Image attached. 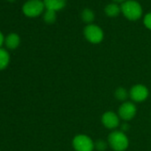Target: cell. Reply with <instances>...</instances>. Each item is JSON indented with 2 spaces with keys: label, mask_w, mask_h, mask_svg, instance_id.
Wrapping results in <instances>:
<instances>
[{
  "label": "cell",
  "mask_w": 151,
  "mask_h": 151,
  "mask_svg": "<svg viewBox=\"0 0 151 151\" xmlns=\"http://www.w3.org/2000/svg\"><path fill=\"white\" fill-rule=\"evenodd\" d=\"M4 42H5V38H4V36H3V34L0 32V47L2 46V45L4 44Z\"/></svg>",
  "instance_id": "ac0fdd59"
},
{
  "label": "cell",
  "mask_w": 151,
  "mask_h": 151,
  "mask_svg": "<svg viewBox=\"0 0 151 151\" xmlns=\"http://www.w3.org/2000/svg\"><path fill=\"white\" fill-rule=\"evenodd\" d=\"M108 142L103 139H98L94 142V148L98 151H105L108 147Z\"/></svg>",
  "instance_id": "2e32d148"
},
{
  "label": "cell",
  "mask_w": 151,
  "mask_h": 151,
  "mask_svg": "<svg viewBox=\"0 0 151 151\" xmlns=\"http://www.w3.org/2000/svg\"><path fill=\"white\" fill-rule=\"evenodd\" d=\"M101 123L107 129H116L120 124V117L113 111H107L101 116Z\"/></svg>",
  "instance_id": "ba28073f"
},
{
  "label": "cell",
  "mask_w": 151,
  "mask_h": 151,
  "mask_svg": "<svg viewBox=\"0 0 151 151\" xmlns=\"http://www.w3.org/2000/svg\"><path fill=\"white\" fill-rule=\"evenodd\" d=\"M121 11L129 21H137L142 15V8L140 5L134 0H128L122 4Z\"/></svg>",
  "instance_id": "7a4b0ae2"
},
{
  "label": "cell",
  "mask_w": 151,
  "mask_h": 151,
  "mask_svg": "<svg viewBox=\"0 0 151 151\" xmlns=\"http://www.w3.org/2000/svg\"><path fill=\"white\" fill-rule=\"evenodd\" d=\"M10 62V55L8 52L3 48H0V70L5 69Z\"/></svg>",
  "instance_id": "8fae6325"
},
{
  "label": "cell",
  "mask_w": 151,
  "mask_h": 151,
  "mask_svg": "<svg viewBox=\"0 0 151 151\" xmlns=\"http://www.w3.org/2000/svg\"><path fill=\"white\" fill-rule=\"evenodd\" d=\"M148 94L149 92L147 86L140 84L133 86L129 92V96L134 102H142L146 101L148 97Z\"/></svg>",
  "instance_id": "8992f818"
},
{
  "label": "cell",
  "mask_w": 151,
  "mask_h": 151,
  "mask_svg": "<svg viewBox=\"0 0 151 151\" xmlns=\"http://www.w3.org/2000/svg\"><path fill=\"white\" fill-rule=\"evenodd\" d=\"M84 35L86 40L92 44H99L103 40L104 37L102 29L94 24L87 25L84 29Z\"/></svg>",
  "instance_id": "277c9868"
},
{
  "label": "cell",
  "mask_w": 151,
  "mask_h": 151,
  "mask_svg": "<svg viewBox=\"0 0 151 151\" xmlns=\"http://www.w3.org/2000/svg\"><path fill=\"white\" fill-rule=\"evenodd\" d=\"M129 129V125L127 124H122V132H124V131H127Z\"/></svg>",
  "instance_id": "d6986e66"
},
{
  "label": "cell",
  "mask_w": 151,
  "mask_h": 151,
  "mask_svg": "<svg viewBox=\"0 0 151 151\" xmlns=\"http://www.w3.org/2000/svg\"><path fill=\"white\" fill-rule=\"evenodd\" d=\"M121 12V7L116 4H109L105 7V14L109 17H116Z\"/></svg>",
  "instance_id": "7c38bea8"
},
{
  "label": "cell",
  "mask_w": 151,
  "mask_h": 151,
  "mask_svg": "<svg viewBox=\"0 0 151 151\" xmlns=\"http://www.w3.org/2000/svg\"><path fill=\"white\" fill-rule=\"evenodd\" d=\"M144 24L148 29L151 30V13L145 15V17H144Z\"/></svg>",
  "instance_id": "e0dca14e"
},
{
  "label": "cell",
  "mask_w": 151,
  "mask_h": 151,
  "mask_svg": "<svg viewBox=\"0 0 151 151\" xmlns=\"http://www.w3.org/2000/svg\"><path fill=\"white\" fill-rule=\"evenodd\" d=\"M44 5L47 10L58 11L65 7L66 0H44Z\"/></svg>",
  "instance_id": "9c48e42d"
},
{
  "label": "cell",
  "mask_w": 151,
  "mask_h": 151,
  "mask_svg": "<svg viewBox=\"0 0 151 151\" xmlns=\"http://www.w3.org/2000/svg\"><path fill=\"white\" fill-rule=\"evenodd\" d=\"M108 143L114 151H124L129 146V139L122 131H113L109 133Z\"/></svg>",
  "instance_id": "6da1fadb"
},
{
  "label": "cell",
  "mask_w": 151,
  "mask_h": 151,
  "mask_svg": "<svg viewBox=\"0 0 151 151\" xmlns=\"http://www.w3.org/2000/svg\"><path fill=\"white\" fill-rule=\"evenodd\" d=\"M115 97L120 101H125L127 100L129 96V93L127 92V90L124 87H118L116 91H115Z\"/></svg>",
  "instance_id": "4fadbf2b"
},
{
  "label": "cell",
  "mask_w": 151,
  "mask_h": 151,
  "mask_svg": "<svg viewBox=\"0 0 151 151\" xmlns=\"http://www.w3.org/2000/svg\"><path fill=\"white\" fill-rule=\"evenodd\" d=\"M113 1H115L116 3H124L125 2V0H113Z\"/></svg>",
  "instance_id": "ffe728a7"
},
{
  "label": "cell",
  "mask_w": 151,
  "mask_h": 151,
  "mask_svg": "<svg viewBox=\"0 0 151 151\" xmlns=\"http://www.w3.org/2000/svg\"><path fill=\"white\" fill-rule=\"evenodd\" d=\"M44 2L41 0H29L22 7V11L26 16L29 17H37L42 14L44 11Z\"/></svg>",
  "instance_id": "5b68a950"
},
{
  "label": "cell",
  "mask_w": 151,
  "mask_h": 151,
  "mask_svg": "<svg viewBox=\"0 0 151 151\" xmlns=\"http://www.w3.org/2000/svg\"><path fill=\"white\" fill-rule=\"evenodd\" d=\"M44 21H45L46 23H48V24L53 23V22L56 21V13H55V11L47 10V11L45 13Z\"/></svg>",
  "instance_id": "9a60e30c"
},
{
  "label": "cell",
  "mask_w": 151,
  "mask_h": 151,
  "mask_svg": "<svg viewBox=\"0 0 151 151\" xmlns=\"http://www.w3.org/2000/svg\"><path fill=\"white\" fill-rule=\"evenodd\" d=\"M73 147L76 151H93L94 142L86 134L76 135L72 140Z\"/></svg>",
  "instance_id": "3957f363"
},
{
  "label": "cell",
  "mask_w": 151,
  "mask_h": 151,
  "mask_svg": "<svg viewBox=\"0 0 151 151\" xmlns=\"http://www.w3.org/2000/svg\"><path fill=\"white\" fill-rule=\"evenodd\" d=\"M137 113V109L134 103L131 101L123 102L118 109V116L124 121L132 120Z\"/></svg>",
  "instance_id": "52a82bcc"
},
{
  "label": "cell",
  "mask_w": 151,
  "mask_h": 151,
  "mask_svg": "<svg viewBox=\"0 0 151 151\" xmlns=\"http://www.w3.org/2000/svg\"><path fill=\"white\" fill-rule=\"evenodd\" d=\"M20 37L15 34V33H11L9 34L6 39H5V43H6V45L7 48L11 49V50H14V49H16L19 45H20Z\"/></svg>",
  "instance_id": "30bf717a"
},
{
  "label": "cell",
  "mask_w": 151,
  "mask_h": 151,
  "mask_svg": "<svg viewBox=\"0 0 151 151\" xmlns=\"http://www.w3.org/2000/svg\"><path fill=\"white\" fill-rule=\"evenodd\" d=\"M81 17L83 22H85L86 23H91L93 22L94 20V14L91 9H84L82 14H81Z\"/></svg>",
  "instance_id": "5bb4252c"
},
{
  "label": "cell",
  "mask_w": 151,
  "mask_h": 151,
  "mask_svg": "<svg viewBox=\"0 0 151 151\" xmlns=\"http://www.w3.org/2000/svg\"><path fill=\"white\" fill-rule=\"evenodd\" d=\"M8 1H11V2H13V1H14V0H8Z\"/></svg>",
  "instance_id": "44dd1931"
}]
</instances>
